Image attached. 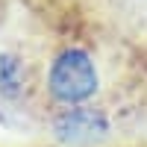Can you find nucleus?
Listing matches in <instances>:
<instances>
[{"instance_id":"f03ea898","label":"nucleus","mask_w":147,"mask_h":147,"mask_svg":"<svg viewBox=\"0 0 147 147\" xmlns=\"http://www.w3.org/2000/svg\"><path fill=\"white\" fill-rule=\"evenodd\" d=\"M50 132L62 147H94L103 138H109L112 124L100 106L85 103V106L56 109L50 118Z\"/></svg>"},{"instance_id":"f257e3e1","label":"nucleus","mask_w":147,"mask_h":147,"mask_svg":"<svg viewBox=\"0 0 147 147\" xmlns=\"http://www.w3.org/2000/svg\"><path fill=\"white\" fill-rule=\"evenodd\" d=\"M44 94L56 109L85 106L100 91V71H97L94 56L85 47L68 44L62 47L44 71Z\"/></svg>"},{"instance_id":"7ed1b4c3","label":"nucleus","mask_w":147,"mask_h":147,"mask_svg":"<svg viewBox=\"0 0 147 147\" xmlns=\"http://www.w3.org/2000/svg\"><path fill=\"white\" fill-rule=\"evenodd\" d=\"M30 85L27 77V65L18 53H0V97H15L24 94V88Z\"/></svg>"}]
</instances>
